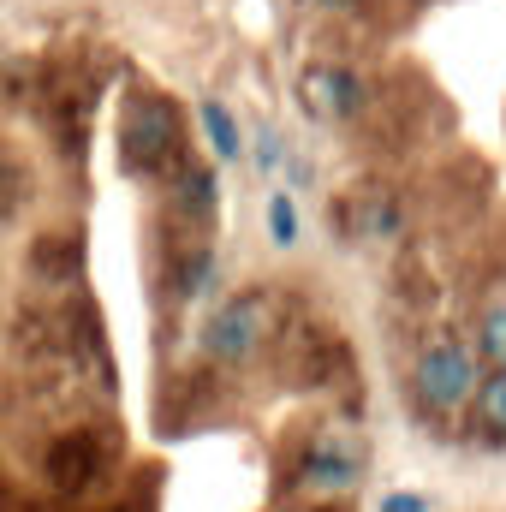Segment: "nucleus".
I'll use <instances>...</instances> for the list:
<instances>
[{"label":"nucleus","instance_id":"nucleus-1","mask_svg":"<svg viewBox=\"0 0 506 512\" xmlns=\"http://www.w3.org/2000/svg\"><path fill=\"white\" fill-rule=\"evenodd\" d=\"M471 387H477V358H471V346H459V340H435V346H423V358H417V393H423L429 411H453V405H465Z\"/></svg>","mask_w":506,"mask_h":512},{"label":"nucleus","instance_id":"nucleus-2","mask_svg":"<svg viewBox=\"0 0 506 512\" xmlns=\"http://www.w3.org/2000/svg\"><path fill=\"white\" fill-rule=\"evenodd\" d=\"M262 334H268V298L245 292L227 310H215V322L203 328V352L215 364H245L256 346H262Z\"/></svg>","mask_w":506,"mask_h":512},{"label":"nucleus","instance_id":"nucleus-3","mask_svg":"<svg viewBox=\"0 0 506 512\" xmlns=\"http://www.w3.org/2000/svg\"><path fill=\"white\" fill-rule=\"evenodd\" d=\"M173 137H179V114H173V102H161V96H143V102H131L126 114V167L131 173H149V167H161L167 161V149H173Z\"/></svg>","mask_w":506,"mask_h":512},{"label":"nucleus","instance_id":"nucleus-4","mask_svg":"<svg viewBox=\"0 0 506 512\" xmlns=\"http://www.w3.org/2000/svg\"><path fill=\"white\" fill-rule=\"evenodd\" d=\"M298 96H304V114L322 120V126H340V120H352V114L364 108V84H358L346 66H316V72H304Z\"/></svg>","mask_w":506,"mask_h":512},{"label":"nucleus","instance_id":"nucleus-5","mask_svg":"<svg viewBox=\"0 0 506 512\" xmlns=\"http://www.w3.org/2000/svg\"><path fill=\"white\" fill-rule=\"evenodd\" d=\"M304 483H310V489H322V495L352 489V483H358V453H352V447H340L334 435H328V441H316V447H310V459H304Z\"/></svg>","mask_w":506,"mask_h":512},{"label":"nucleus","instance_id":"nucleus-6","mask_svg":"<svg viewBox=\"0 0 506 512\" xmlns=\"http://www.w3.org/2000/svg\"><path fill=\"white\" fill-rule=\"evenodd\" d=\"M197 120H203V137H209L215 161H239V155H245V137H239V120L227 114V102L203 96V102H197Z\"/></svg>","mask_w":506,"mask_h":512},{"label":"nucleus","instance_id":"nucleus-7","mask_svg":"<svg viewBox=\"0 0 506 512\" xmlns=\"http://www.w3.org/2000/svg\"><path fill=\"white\" fill-rule=\"evenodd\" d=\"M477 382H483V387H471V393H477V423L495 429V435H506V364L495 376H477Z\"/></svg>","mask_w":506,"mask_h":512},{"label":"nucleus","instance_id":"nucleus-8","mask_svg":"<svg viewBox=\"0 0 506 512\" xmlns=\"http://www.w3.org/2000/svg\"><path fill=\"white\" fill-rule=\"evenodd\" d=\"M179 209L197 215V221L215 215V173H209V167H191V173L179 179Z\"/></svg>","mask_w":506,"mask_h":512},{"label":"nucleus","instance_id":"nucleus-9","mask_svg":"<svg viewBox=\"0 0 506 512\" xmlns=\"http://www.w3.org/2000/svg\"><path fill=\"white\" fill-rule=\"evenodd\" d=\"M268 239H274L280 251H292V245H298V209H292V197H286V191H274V197H268Z\"/></svg>","mask_w":506,"mask_h":512},{"label":"nucleus","instance_id":"nucleus-10","mask_svg":"<svg viewBox=\"0 0 506 512\" xmlns=\"http://www.w3.org/2000/svg\"><path fill=\"white\" fill-rule=\"evenodd\" d=\"M477 352L495 358V364H506V304H495V310L483 316V328H477Z\"/></svg>","mask_w":506,"mask_h":512},{"label":"nucleus","instance_id":"nucleus-11","mask_svg":"<svg viewBox=\"0 0 506 512\" xmlns=\"http://www.w3.org/2000/svg\"><path fill=\"white\" fill-rule=\"evenodd\" d=\"M393 227H399V209H393L387 197H370L364 215H358V233H364V239H381V233H393Z\"/></svg>","mask_w":506,"mask_h":512},{"label":"nucleus","instance_id":"nucleus-12","mask_svg":"<svg viewBox=\"0 0 506 512\" xmlns=\"http://www.w3.org/2000/svg\"><path fill=\"white\" fill-rule=\"evenodd\" d=\"M84 471H90V453L66 441V447L54 453V477H60V483H84Z\"/></svg>","mask_w":506,"mask_h":512},{"label":"nucleus","instance_id":"nucleus-13","mask_svg":"<svg viewBox=\"0 0 506 512\" xmlns=\"http://www.w3.org/2000/svg\"><path fill=\"white\" fill-rule=\"evenodd\" d=\"M209 274H215V256H209V251H197L191 262H185V286H179V292H185V298L209 292Z\"/></svg>","mask_w":506,"mask_h":512},{"label":"nucleus","instance_id":"nucleus-14","mask_svg":"<svg viewBox=\"0 0 506 512\" xmlns=\"http://www.w3.org/2000/svg\"><path fill=\"white\" fill-rule=\"evenodd\" d=\"M381 512H429V495H387Z\"/></svg>","mask_w":506,"mask_h":512},{"label":"nucleus","instance_id":"nucleus-15","mask_svg":"<svg viewBox=\"0 0 506 512\" xmlns=\"http://www.w3.org/2000/svg\"><path fill=\"white\" fill-rule=\"evenodd\" d=\"M316 6H352V0H316Z\"/></svg>","mask_w":506,"mask_h":512},{"label":"nucleus","instance_id":"nucleus-16","mask_svg":"<svg viewBox=\"0 0 506 512\" xmlns=\"http://www.w3.org/2000/svg\"><path fill=\"white\" fill-rule=\"evenodd\" d=\"M0 185H6V173H0Z\"/></svg>","mask_w":506,"mask_h":512}]
</instances>
